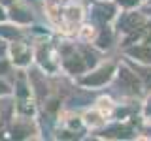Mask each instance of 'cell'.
<instances>
[{
	"label": "cell",
	"mask_w": 151,
	"mask_h": 141,
	"mask_svg": "<svg viewBox=\"0 0 151 141\" xmlns=\"http://www.w3.org/2000/svg\"><path fill=\"white\" fill-rule=\"evenodd\" d=\"M0 92H6V85H2V83H0Z\"/></svg>",
	"instance_id": "3"
},
{
	"label": "cell",
	"mask_w": 151,
	"mask_h": 141,
	"mask_svg": "<svg viewBox=\"0 0 151 141\" xmlns=\"http://www.w3.org/2000/svg\"><path fill=\"white\" fill-rule=\"evenodd\" d=\"M111 66H108V68H102V70H98L96 73H93V75H89L87 79H85V85H102V83H106L108 79H110V75H111Z\"/></svg>",
	"instance_id": "1"
},
{
	"label": "cell",
	"mask_w": 151,
	"mask_h": 141,
	"mask_svg": "<svg viewBox=\"0 0 151 141\" xmlns=\"http://www.w3.org/2000/svg\"><path fill=\"white\" fill-rule=\"evenodd\" d=\"M119 79L125 87H130V90H138V81H136V75L130 73L127 68H121L119 72Z\"/></svg>",
	"instance_id": "2"
}]
</instances>
